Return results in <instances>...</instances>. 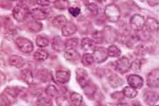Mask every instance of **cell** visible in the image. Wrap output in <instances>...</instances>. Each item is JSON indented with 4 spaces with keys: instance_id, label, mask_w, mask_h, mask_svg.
Returning a JSON list of instances; mask_svg holds the SVG:
<instances>
[{
    "instance_id": "obj_1",
    "label": "cell",
    "mask_w": 159,
    "mask_h": 106,
    "mask_svg": "<svg viewBox=\"0 0 159 106\" xmlns=\"http://www.w3.org/2000/svg\"><path fill=\"white\" fill-rule=\"evenodd\" d=\"M104 12H105L106 18L110 22H117L120 18V11L116 6L113 5V4L107 6Z\"/></svg>"
},
{
    "instance_id": "obj_2",
    "label": "cell",
    "mask_w": 159,
    "mask_h": 106,
    "mask_svg": "<svg viewBox=\"0 0 159 106\" xmlns=\"http://www.w3.org/2000/svg\"><path fill=\"white\" fill-rule=\"evenodd\" d=\"M16 44L17 45L18 49L23 53L29 54L34 50V44L30 40H28L24 37L17 38L16 40Z\"/></svg>"
},
{
    "instance_id": "obj_3",
    "label": "cell",
    "mask_w": 159,
    "mask_h": 106,
    "mask_svg": "<svg viewBox=\"0 0 159 106\" xmlns=\"http://www.w3.org/2000/svg\"><path fill=\"white\" fill-rule=\"evenodd\" d=\"M30 11L26 6H16L12 10V16L18 22H23L27 19Z\"/></svg>"
},
{
    "instance_id": "obj_4",
    "label": "cell",
    "mask_w": 159,
    "mask_h": 106,
    "mask_svg": "<svg viewBox=\"0 0 159 106\" xmlns=\"http://www.w3.org/2000/svg\"><path fill=\"white\" fill-rule=\"evenodd\" d=\"M92 56L94 60V62L96 63H102L104 61H106L107 58L109 57L107 49H105L104 48H96L93 50V53L92 54Z\"/></svg>"
},
{
    "instance_id": "obj_5",
    "label": "cell",
    "mask_w": 159,
    "mask_h": 106,
    "mask_svg": "<svg viewBox=\"0 0 159 106\" xmlns=\"http://www.w3.org/2000/svg\"><path fill=\"white\" fill-rule=\"evenodd\" d=\"M76 80L82 88H85L89 84V75L86 70L77 68L76 69Z\"/></svg>"
},
{
    "instance_id": "obj_6",
    "label": "cell",
    "mask_w": 159,
    "mask_h": 106,
    "mask_svg": "<svg viewBox=\"0 0 159 106\" xmlns=\"http://www.w3.org/2000/svg\"><path fill=\"white\" fill-rule=\"evenodd\" d=\"M129 24H131V26L134 29L141 30L144 28V25H145V19H144V17L142 16V15L135 14L131 18Z\"/></svg>"
},
{
    "instance_id": "obj_7",
    "label": "cell",
    "mask_w": 159,
    "mask_h": 106,
    "mask_svg": "<svg viewBox=\"0 0 159 106\" xmlns=\"http://www.w3.org/2000/svg\"><path fill=\"white\" fill-rule=\"evenodd\" d=\"M158 74H159L158 68L157 69H153L151 73H149L148 78H147V83H148L149 87H152V88L158 87V83H159Z\"/></svg>"
},
{
    "instance_id": "obj_8",
    "label": "cell",
    "mask_w": 159,
    "mask_h": 106,
    "mask_svg": "<svg viewBox=\"0 0 159 106\" xmlns=\"http://www.w3.org/2000/svg\"><path fill=\"white\" fill-rule=\"evenodd\" d=\"M132 64L129 63V60L127 57H121L116 62V69L120 73H126L129 68H131Z\"/></svg>"
},
{
    "instance_id": "obj_9",
    "label": "cell",
    "mask_w": 159,
    "mask_h": 106,
    "mask_svg": "<svg viewBox=\"0 0 159 106\" xmlns=\"http://www.w3.org/2000/svg\"><path fill=\"white\" fill-rule=\"evenodd\" d=\"M128 83L131 87L134 89H140L143 86L144 81L138 75H129L128 77Z\"/></svg>"
},
{
    "instance_id": "obj_10",
    "label": "cell",
    "mask_w": 159,
    "mask_h": 106,
    "mask_svg": "<svg viewBox=\"0 0 159 106\" xmlns=\"http://www.w3.org/2000/svg\"><path fill=\"white\" fill-rule=\"evenodd\" d=\"M70 74L69 71H64V70H58L55 73V80L57 83H66L70 81Z\"/></svg>"
},
{
    "instance_id": "obj_11",
    "label": "cell",
    "mask_w": 159,
    "mask_h": 106,
    "mask_svg": "<svg viewBox=\"0 0 159 106\" xmlns=\"http://www.w3.org/2000/svg\"><path fill=\"white\" fill-rule=\"evenodd\" d=\"M61 28H62V30H61L62 35L65 36V37L73 35L77 30V28L74 23H66Z\"/></svg>"
},
{
    "instance_id": "obj_12",
    "label": "cell",
    "mask_w": 159,
    "mask_h": 106,
    "mask_svg": "<svg viewBox=\"0 0 159 106\" xmlns=\"http://www.w3.org/2000/svg\"><path fill=\"white\" fill-rule=\"evenodd\" d=\"M21 78L22 80L28 83V84H34V76H33V73H32V70L30 68H23L21 70Z\"/></svg>"
},
{
    "instance_id": "obj_13",
    "label": "cell",
    "mask_w": 159,
    "mask_h": 106,
    "mask_svg": "<svg viewBox=\"0 0 159 106\" xmlns=\"http://www.w3.org/2000/svg\"><path fill=\"white\" fill-rule=\"evenodd\" d=\"M10 65L16 67V68H22L25 65V61L22 57L20 56H17V55H12L10 57Z\"/></svg>"
},
{
    "instance_id": "obj_14",
    "label": "cell",
    "mask_w": 159,
    "mask_h": 106,
    "mask_svg": "<svg viewBox=\"0 0 159 106\" xmlns=\"http://www.w3.org/2000/svg\"><path fill=\"white\" fill-rule=\"evenodd\" d=\"M52 49L55 50V51H58V52H61L63 50H65V43L62 41V39L60 37H54L52 39Z\"/></svg>"
},
{
    "instance_id": "obj_15",
    "label": "cell",
    "mask_w": 159,
    "mask_h": 106,
    "mask_svg": "<svg viewBox=\"0 0 159 106\" xmlns=\"http://www.w3.org/2000/svg\"><path fill=\"white\" fill-rule=\"evenodd\" d=\"M64 57L68 61H76L77 59H79L80 55L75 49H65Z\"/></svg>"
},
{
    "instance_id": "obj_16",
    "label": "cell",
    "mask_w": 159,
    "mask_h": 106,
    "mask_svg": "<svg viewBox=\"0 0 159 106\" xmlns=\"http://www.w3.org/2000/svg\"><path fill=\"white\" fill-rule=\"evenodd\" d=\"M13 99H14L13 96H11V94L7 93L5 91L2 95H0V104L2 106H10L13 102L14 100Z\"/></svg>"
},
{
    "instance_id": "obj_17",
    "label": "cell",
    "mask_w": 159,
    "mask_h": 106,
    "mask_svg": "<svg viewBox=\"0 0 159 106\" xmlns=\"http://www.w3.org/2000/svg\"><path fill=\"white\" fill-rule=\"evenodd\" d=\"M144 100H145V102L148 105L153 106L156 105V103H158V96L154 93H148L144 96Z\"/></svg>"
},
{
    "instance_id": "obj_18",
    "label": "cell",
    "mask_w": 159,
    "mask_h": 106,
    "mask_svg": "<svg viewBox=\"0 0 159 106\" xmlns=\"http://www.w3.org/2000/svg\"><path fill=\"white\" fill-rule=\"evenodd\" d=\"M32 16L34 17V20L41 21V20H45L47 18V13L40 9H34L32 11Z\"/></svg>"
},
{
    "instance_id": "obj_19",
    "label": "cell",
    "mask_w": 159,
    "mask_h": 106,
    "mask_svg": "<svg viewBox=\"0 0 159 106\" xmlns=\"http://www.w3.org/2000/svg\"><path fill=\"white\" fill-rule=\"evenodd\" d=\"M81 45H82V49H85V50H90V49H93L94 48V45H95V42L91 39V38H83L82 41H81Z\"/></svg>"
},
{
    "instance_id": "obj_20",
    "label": "cell",
    "mask_w": 159,
    "mask_h": 106,
    "mask_svg": "<svg viewBox=\"0 0 159 106\" xmlns=\"http://www.w3.org/2000/svg\"><path fill=\"white\" fill-rule=\"evenodd\" d=\"M49 57V53L44 50V49H38L34 52V58L38 61V62H43V61H46Z\"/></svg>"
},
{
    "instance_id": "obj_21",
    "label": "cell",
    "mask_w": 159,
    "mask_h": 106,
    "mask_svg": "<svg viewBox=\"0 0 159 106\" xmlns=\"http://www.w3.org/2000/svg\"><path fill=\"white\" fill-rule=\"evenodd\" d=\"M82 101H83V97L80 94L75 93V92L70 94V104L73 105V106H80Z\"/></svg>"
},
{
    "instance_id": "obj_22",
    "label": "cell",
    "mask_w": 159,
    "mask_h": 106,
    "mask_svg": "<svg viewBox=\"0 0 159 106\" xmlns=\"http://www.w3.org/2000/svg\"><path fill=\"white\" fill-rule=\"evenodd\" d=\"M122 93L128 99H134V98H135L137 96V91H136V89H134V88H133L131 86L124 87Z\"/></svg>"
},
{
    "instance_id": "obj_23",
    "label": "cell",
    "mask_w": 159,
    "mask_h": 106,
    "mask_svg": "<svg viewBox=\"0 0 159 106\" xmlns=\"http://www.w3.org/2000/svg\"><path fill=\"white\" fill-rule=\"evenodd\" d=\"M67 23V19L64 15H58L52 20V26L55 28H62Z\"/></svg>"
},
{
    "instance_id": "obj_24",
    "label": "cell",
    "mask_w": 159,
    "mask_h": 106,
    "mask_svg": "<svg viewBox=\"0 0 159 106\" xmlns=\"http://www.w3.org/2000/svg\"><path fill=\"white\" fill-rule=\"evenodd\" d=\"M107 52H108V56L110 57H113V58H116V57H119L120 54H121V50L116 47L115 45H111L109 47V49H107Z\"/></svg>"
},
{
    "instance_id": "obj_25",
    "label": "cell",
    "mask_w": 159,
    "mask_h": 106,
    "mask_svg": "<svg viewBox=\"0 0 159 106\" xmlns=\"http://www.w3.org/2000/svg\"><path fill=\"white\" fill-rule=\"evenodd\" d=\"M144 27L147 28L148 29H150L151 32H156V30H158V21L151 18L147 22H145Z\"/></svg>"
},
{
    "instance_id": "obj_26",
    "label": "cell",
    "mask_w": 159,
    "mask_h": 106,
    "mask_svg": "<svg viewBox=\"0 0 159 106\" xmlns=\"http://www.w3.org/2000/svg\"><path fill=\"white\" fill-rule=\"evenodd\" d=\"M45 93H46V95H47L49 98H51V99L58 97V91H57V89L55 88L54 85H52V84L49 85V86L45 89Z\"/></svg>"
},
{
    "instance_id": "obj_27",
    "label": "cell",
    "mask_w": 159,
    "mask_h": 106,
    "mask_svg": "<svg viewBox=\"0 0 159 106\" xmlns=\"http://www.w3.org/2000/svg\"><path fill=\"white\" fill-rule=\"evenodd\" d=\"M37 106H52V100L49 97H41L37 100Z\"/></svg>"
},
{
    "instance_id": "obj_28",
    "label": "cell",
    "mask_w": 159,
    "mask_h": 106,
    "mask_svg": "<svg viewBox=\"0 0 159 106\" xmlns=\"http://www.w3.org/2000/svg\"><path fill=\"white\" fill-rule=\"evenodd\" d=\"M50 44V41L48 38L44 37V36H37L36 38V45L39 48H46L48 47Z\"/></svg>"
},
{
    "instance_id": "obj_29",
    "label": "cell",
    "mask_w": 159,
    "mask_h": 106,
    "mask_svg": "<svg viewBox=\"0 0 159 106\" xmlns=\"http://www.w3.org/2000/svg\"><path fill=\"white\" fill-rule=\"evenodd\" d=\"M109 82L112 87H117L122 84V80L119 77H117L116 75H111L109 78Z\"/></svg>"
},
{
    "instance_id": "obj_30",
    "label": "cell",
    "mask_w": 159,
    "mask_h": 106,
    "mask_svg": "<svg viewBox=\"0 0 159 106\" xmlns=\"http://www.w3.org/2000/svg\"><path fill=\"white\" fill-rule=\"evenodd\" d=\"M93 63H94V60H93L92 54L87 53V54H85V55L83 56V58H82V64H83L85 66H92Z\"/></svg>"
},
{
    "instance_id": "obj_31",
    "label": "cell",
    "mask_w": 159,
    "mask_h": 106,
    "mask_svg": "<svg viewBox=\"0 0 159 106\" xmlns=\"http://www.w3.org/2000/svg\"><path fill=\"white\" fill-rule=\"evenodd\" d=\"M29 28H30L31 30H33V32H39V30H41L42 29V24L41 23H39V22H30V24H29Z\"/></svg>"
},
{
    "instance_id": "obj_32",
    "label": "cell",
    "mask_w": 159,
    "mask_h": 106,
    "mask_svg": "<svg viewBox=\"0 0 159 106\" xmlns=\"http://www.w3.org/2000/svg\"><path fill=\"white\" fill-rule=\"evenodd\" d=\"M78 44V40L76 38H73V39H68L66 42H65V49H74L75 47H76Z\"/></svg>"
},
{
    "instance_id": "obj_33",
    "label": "cell",
    "mask_w": 159,
    "mask_h": 106,
    "mask_svg": "<svg viewBox=\"0 0 159 106\" xmlns=\"http://www.w3.org/2000/svg\"><path fill=\"white\" fill-rule=\"evenodd\" d=\"M56 102L58 106H70V102L65 98V97H57Z\"/></svg>"
},
{
    "instance_id": "obj_34",
    "label": "cell",
    "mask_w": 159,
    "mask_h": 106,
    "mask_svg": "<svg viewBox=\"0 0 159 106\" xmlns=\"http://www.w3.org/2000/svg\"><path fill=\"white\" fill-rule=\"evenodd\" d=\"M54 4H55V7L59 10H65L66 8L69 7V2L67 0H57Z\"/></svg>"
},
{
    "instance_id": "obj_35",
    "label": "cell",
    "mask_w": 159,
    "mask_h": 106,
    "mask_svg": "<svg viewBox=\"0 0 159 106\" xmlns=\"http://www.w3.org/2000/svg\"><path fill=\"white\" fill-rule=\"evenodd\" d=\"M69 12L73 15V16L76 17L80 13V9L79 8H69Z\"/></svg>"
},
{
    "instance_id": "obj_36",
    "label": "cell",
    "mask_w": 159,
    "mask_h": 106,
    "mask_svg": "<svg viewBox=\"0 0 159 106\" xmlns=\"http://www.w3.org/2000/svg\"><path fill=\"white\" fill-rule=\"evenodd\" d=\"M87 7H88V10L92 13H93V14H97L98 13V9H97V7L94 4H89Z\"/></svg>"
},
{
    "instance_id": "obj_37",
    "label": "cell",
    "mask_w": 159,
    "mask_h": 106,
    "mask_svg": "<svg viewBox=\"0 0 159 106\" xmlns=\"http://www.w3.org/2000/svg\"><path fill=\"white\" fill-rule=\"evenodd\" d=\"M131 66H133V69H134V70H136V71H139L140 70V67H141V63L139 62L138 60H136V61H134V64L133 65H131Z\"/></svg>"
},
{
    "instance_id": "obj_38",
    "label": "cell",
    "mask_w": 159,
    "mask_h": 106,
    "mask_svg": "<svg viewBox=\"0 0 159 106\" xmlns=\"http://www.w3.org/2000/svg\"><path fill=\"white\" fill-rule=\"evenodd\" d=\"M148 3L150 6H156L158 5V0H148Z\"/></svg>"
},
{
    "instance_id": "obj_39",
    "label": "cell",
    "mask_w": 159,
    "mask_h": 106,
    "mask_svg": "<svg viewBox=\"0 0 159 106\" xmlns=\"http://www.w3.org/2000/svg\"><path fill=\"white\" fill-rule=\"evenodd\" d=\"M46 1L49 2V3H53V4H54V3L57 1V0H46Z\"/></svg>"
},
{
    "instance_id": "obj_40",
    "label": "cell",
    "mask_w": 159,
    "mask_h": 106,
    "mask_svg": "<svg viewBox=\"0 0 159 106\" xmlns=\"http://www.w3.org/2000/svg\"><path fill=\"white\" fill-rule=\"evenodd\" d=\"M117 106H129L128 104H126V103H119Z\"/></svg>"
},
{
    "instance_id": "obj_41",
    "label": "cell",
    "mask_w": 159,
    "mask_h": 106,
    "mask_svg": "<svg viewBox=\"0 0 159 106\" xmlns=\"http://www.w3.org/2000/svg\"><path fill=\"white\" fill-rule=\"evenodd\" d=\"M153 106H158V104H157V105H153Z\"/></svg>"
}]
</instances>
